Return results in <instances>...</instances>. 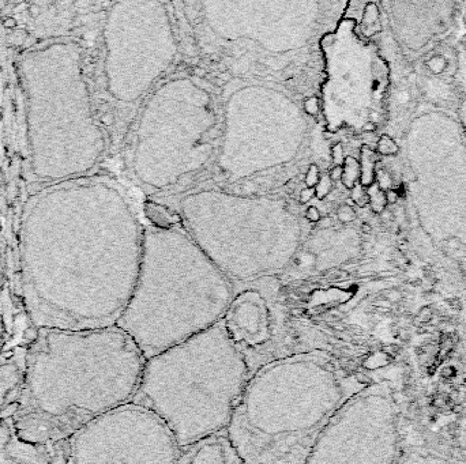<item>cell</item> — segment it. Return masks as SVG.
I'll list each match as a JSON object with an SVG mask.
<instances>
[{
    "label": "cell",
    "mask_w": 466,
    "mask_h": 464,
    "mask_svg": "<svg viewBox=\"0 0 466 464\" xmlns=\"http://www.w3.org/2000/svg\"><path fill=\"white\" fill-rule=\"evenodd\" d=\"M107 176L36 186L18 233L21 302L33 328L115 327L135 289L140 258L117 256L109 217L126 203Z\"/></svg>",
    "instance_id": "6da1fadb"
},
{
    "label": "cell",
    "mask_w": 466,
    "mask_h": 464,
    "mask_svg": "<svg viewBox=\"0 0 466 464\" xmlns=\"http://www.w3.org/2000/svg\"><path fill=\"white\" fill-rule=\"evenodd\" d=\"M146 358L119 327L40 328L28 346L16 434L34 445L71 438L104 414L131 403Z\"/></svg>",
    "instance_id": "7a4b0ae2"
},
{
    "label": "cell",
    "mask_w": 466,
    "mask_h": 464,
    "mask_svg": "<svg viewBox=\"0 0 466 464\" xmlns=\"http://www.w3.org/2000/svg\"><path fill=\"white\" fill-rule=\"evenodd\" d=\"M368 378L322 351L269 364L251 376L225 434L243 464H304Z\"/></svg>",
    "instance_id": "3957f363"
},
{
    "label": "cell",
    "mask_w": 466,
    "mask_h": 464,
    "mask_svg": "<svg viewBox=\"0 0 466 464\" xmlns=\"http://www.w3.org/2000/svg\"><path fill=\"white\" fill-rule=\"evenodd\" d=\"M84 66L79 43L64 37L18 57L28 173L36 186L89 175L103 154Z\"/></svg>",
    "instance_id": "277c9868"
},
{
    "label": "cell",
    "mask_w": 466,
    "mask_h": 464,
    "mask_svg": "<svg viewBox=\"0 0 466 464\" xmlns=\"http://www.w3.org/2000/svg\"><path fill=\"white\" fill-rule=\"evenodd\" d=\"M251 376L221 320L146 360L132 403L157 415L184 449L227 432Z\"/></svg>",
    "instance_id": "5b68a950"
},
{
    "label": "cell",
    "mask_w": 466,
    "mask_h": 464,
    "mask_svg": "<svg viewBox=\"0 0 466 464\" xmlns=\"http://www.w3.org/2000/svg\"><path fill=\"white\" fill-rule=\"evenodd\" d=\"M233 296V282L207 259L168 266L140 263L116 327L149 360L224 320Z\"/></svg>",
    "instance_id": "8992f818"
},
{
    "label": "cell",
    "mask_w": 466,
    "mask_h": 464,
    "mask_svg": "<svg viewBox=\"0 0 466 464\" xmlns=\"http://www.w3.org/2000/svg\"><path fill=\"white\" fill-rule=\"evenodd\" d=\"M409 188L418 219L443 249L449 240L466 246V139L449 111L422 112L407 131Z\"/></svg>",
    "instance_id": "52a82bcc"
},
{
    "label": "cell",
    "mask_w": 466,
    "mask_h": 464,
    "mask_svg": "<svg viewBox=\"0 0 466 464\" xmlns=\"http://www.w3.org/2000/svg\"><path fill=\"white\" fill-rule=\"evenodd\" d=\"M409 409L402 372L383 366L331 417L304 464H398Z\"/></svg>",
    "instance_id": "ba28073f"
},
{
    "label": "cell",
    "mask_w": 466,
    "mask_h": 464,
    "mask_svg": "<svg viewBox=\"0 0 466 464\" xmlns=\"http://www.w3.org/2000/svg\"><path fill=\"white\" fill-rule=\"evenodd\" d=\"M68 440L71 464H177L181 455L163 420L132 402L92 420Z\"/></svg>",
    "instance_id": "9c48e42d"
},
{
    "label": "cell",
    "mask_w": 466,
    "mask_h": 464,
    "mask_svg": "<svg viewBox=\"0 0 466 464\" xmlns=\"http://www.w3.org/2000/svg\"><path fill=\"white\" fill-rule=\"evenodd\" d=\"M222 322L251 374L275 361L311 353L278 282L256 281L235 289Z\"/></svg>",
    "instance_id": "30bf717a"
},
{
    "label": "cell",
    "mask_w": 466,
    "mask_h": 464,
    "mask_svg": "<svg viewBox=\"0 0 466 464\" xmlns=\"http://www.w3.org/2000/svg\"><path fill=\"white\" fill-rule=\"evenodd\" d=\"M386 11L393 38L409 63L438 44L454 28L461 3L424 2V3H380Z\"/></svg>",
    "instance_id": "8fae6325"
},
{
    "label": "cell",
    "mask_w": 466,
    "mask_h": 464,
    "mask_svg": "<svg viewBox=\"0 0 466 464\" xmlns=\"http://www.w3.org/2000/svg\"><path fill=\"white\" fill-rule=\"evenodd\" d=\"M28 346L0 353V464H49V445H34L18 437L15 415L25 376Z\"/></svg>",
    "instance_id": "7c38bea8"
},
{
    "label": "cell",
    "mask_w": 466,
    "mask_h": 464,
    "mask_svg": "<svg viewBox=\"0 0 466 464\" xmlns=\"http://www.w3.org/2000/svg\"><path fill=\"white\" fill-rule=\"evenodd\" d=\"M398 464H462V456L450 441L430 425L413 418V407L409 409L407 438Z\"/></svg>",
    "instance_id": "4fadbf2b"
},
{
    "label": "cell",
    "mask_w": 466,
    "mask_h": 464,
    "mask_svg": "<svg viewBox=\"0 0 466 464\" xmlns=\"http://www.w3.org/2000/svg\"><path fill=\"white\" fill-rule=\"evenodd\" d=\"M177 464H243L225 433L181 449Z\"/></svg>",
    "instance_id": "5bb4252c"
},
{
    "label": "cell",
    "mask_w": 466,
    "mask_h": 464,
    "mask_svg": "<svg viewBox=\"0 0 466 464\" xmlns=\"http://www.w3.org/2000/svg\"><path fill=\"white\" fill-rule=\"evenodd\" d=\"M378 162V153H375L368 146L361 147V159H360V184L368 188L375 183V172Z\"/></svg>",
    "instance_id": "9a60e30c"
},
{
    "label": "cell",
    "mask_w": 466,
    "mask_h": 464,
    "mask_svg": "<svg viewBox=\"0 0 466 464\" xmlns=\"http://www.w3.org/2000/svg\"><path fill=\"white\" fill-rule=\"evenodd\" d=\"M382 20H380V10L376 3H367L362 11L361 32L366 37H374L382 32Z\"/></svg>",
    "instance_id": "2e32d148"
},
{
    "label": "cell",
    "mask_w": 466,
    "mask_h": 464,
    "mask_svg": "<svg viewBox=\"0 0 466 464\" xmlns=\"http://www.w3.org/2000/svg\"><path fill=\"white\" fill-rule=\"evenodd\" d=\"M342 183L348 189H352L360 181V162L353 157H347L342 165Z\"/></svg>",
    "instance_id": "e0dca14e"
},
{
    "label": "cell",
    "mask_w": 466,
    "mask_h": 464,
    "mask_svg": "<svg viewBox=\"0 0 466 464\" xmlns=\"http://www.w3.org/2000/svg\"><path fill=\"white\" fill-rule=\"evenodd\" d=\"M367 189V196H368V204H370L371 210L376 213V214H382L383 211L386 210L387 200H386V192L383 189H380V186L376 183H374L372 185H370Z\"/></svg>",
    "instance_id": "ac0fdd59"
},
{
    "label": "cell",
    "mask_w": 466,
    "mask_h": 464,
    "mask_svg": "<svg viewBox=\"0 0 466 464\" xmlns=\"http://www.w3.org/2000/svg\"><path fill=\"white\" fill-rule=\"evenodd\" d=\"M399 150H401V147L390 134H382L380 135V138L378 139V144H376L378 154L384 155V157H393V155L398 154Z\"/></svg>",
    "instance_id": "d6986e66"
},
{
    "label": "cell",
    "mask_w": 466,
    "mask_h": 464,
    "mask_svg": "<svg viewBox=\"0 0 466 464\" xmlns=\"http://www.w3.org/2000/svg\"><path fill=\"white\" fill-rule=\"evenodd\" d=\"M375 183L380 186V189H383L386 192V191L389 189H393L394 179H393V176L389 173V171L383 169V167H380V169L376 167V172H375Z\"/></svg>",
    "instance_id": "ffe728a7"
},
{
    "label": "cell",
    "mask_w": 466,
    "mask_h": 464,
    "mask_svg": "<svg viewBox=\"0 0 466 464\" xmlns=\"http://www.w3.org/2000/svg\"><path fill=\"white\" fill-rule=\"evenodd\" d=\"M331 189H333V184H331L330 176L325 175L315 186V196L318 199L326 198L327 195H330Z\"/></svg>",
    "instance_id": "44dd1931"
},
{
    "label": "cell",
    "mask_w": 466,
    "mask_h": 464,
    "mask_svg": "<svg viewBox=\"0 0 466 464\" xmlns=\"http://www.w3.org/2000/svg\"><path fill=\"white\" fill-rule=\"evenodd\" d=\"M351 191V198L353 200V203H356L360 207L366 206L367 203H368V196H367V189L360 184V181Z\"/></svg>",
    "instance_id": "7402d4cb"
},
{
    "label": "cell",
    "mask_w": 466,
    "mask_h": 464,
    "mask_svg": "<svg viewBox=\"0 0 466 464\" xmlns=\"http://www.w3.org/2000/svg\"><path fill=\"white\" fill-rule=\"evenodd\" d=\"M357 217L356 214V211L352 208V206L349 204H345V206H341L337 211V218L341 221L342 223H351L353 222Z\"/></svg>",
    "instance_id": "603a6c76"
},
{
    "label": "cell",
    "mask_w": 466,
    "mask_h": 464,
    "mask_svg": "<svg viewBox=\"0 0 466 464\" xmlns=\"http://www.w3.org/2000/svg\"><path fill=\"white\" fill-rule=\"evenodd\" d=\"M455 119L458 121L459 128L463 134V138L466 139V95L462 98V101L459 102L457 111H455Z\"/></svg>",
    "instance_id": "cb8c5ba5"
},
{
    "label": "cell",
    "mask_w": 466,
    "mask_h": 464,
    "mask_svg": "<svg viewBox=\"0 0 466 464\" xmlns=\"http://www.w3.org/2000/svg\"><path fill=\"white\" fill-rule=\"evenodd\" d=\"M319 169H318V166H316V165H311L310 167H308V171H307V173H306V180H304V181H306V185H307V188H315V186H316V184L319 183Z\"/></svg>",
    "instance_id": "d4e9b609"
},
{
    "label": "cell",
    "mask_w": 466,
    "mask_h": 464,
    "mask_svg": "<svg viewBox=\"0 0 466 464\" xmlns=\"http://www.w3.org/2000/svg\"><path fill=\"white\" fill-rule=\"evenodd\" d=\"M331 158H333V162L335 163V166H342L343 162H345V155H343V147L342 143H337L334 147H333V150H331Z\"/></svg>",
    "instance_id": "484cf974"
},
{
    "label": "cell",
    "mask_w": 466,
    "mask_h": 464,
    "mask_svg": "<svg viewBox=\"0 0 466 464\" xmlns=\"http://www.w3.org/2000/svg\"><path fill=\"white\" fill-rule=\"evenodd\" d=\"M304 109H306V112H307L308 115L311 116L316 115L319 111L318 98H316V97H311V98H308L307 101L304 102Z\"/></svg>",
    "instance_id": "4316f807"
},
{
    "label": "cell",
    "mask_w": 466,
    "mask_h": 464,
    "mask_svg": "<svg viewBox=\"0 0 466 464\" xmlns=\"http://www.w3.org/2000/svg\"><path fill=\"white\" fill-rule=\"evenodd\" d=\"M306 218H307L310 222L316 223L319 219L322 218V215H320V211H319L316 207L312 206V207H308L307 211H306Z\"/></svg>",
    "instance_id": "83f0119b"
},
{
    "label": "cell",
    "mask_w": 466,
    "mask_h": 464,
    "mask_svg": "<svg viewBox=\"0 0 466 464\" xmlns=\"http://www.w3.org/2000/svg\"><path fill=\"white\" fill-rule=\"evenodd\" d=\"M314 196H315V188H304V189L300 192L299 199H300V202L303 203V204H306V203L310 202L311 199L314 198Z\"/></svg>",
    "instance_id": "f1b7e54d"
},
{
    "label": "cell",
    "mask_w": 466,
    "mask_h": 464,
    "mask_svg": "<svg viewBox=\"0 0 466 464\" xmlns=\"http://www.w3.org/2000/svg\"><path fill=\"white\" fill-rule=\"evenodd\" d=\"M331 226H333V219H331L330 217H322V218L316 222V227L320 229V230H327V229H330Z\"/></svg>",
    "instance_id": "f546056e"
},
{
    "label": "cell",
    "mask_w": 466,
    "mask_h": 464,
    "mask_svg": "<svg viewBox=\"0 0 466 464\" xmlns=\"http://www.w3.org/2000/svg\"><path fill=\"white\" fill-rule=\"evenodd\" d=\"M342 173H343L342 166H334L330 171L329 176H330L331 181H339V180H342Z\"/></svg>",
    "instance_id": "4dcf8cb0"
},
{
    "label": "cell",
    "mask_w": 466,
    "mask_h": 464,
    "mask_svg": "<svg viewBox=\"0 0 466 464\" xmlns=\"http://www.w3.org/2000/svg\"><path fill=\"white\" fill-rule=\"evenodd\" d=\"M386 200L387 204H395L397 200H398V194L394 189L386 191Z\"/></svg>",
    "instance_id": "1f68e13d"
},
{
    "label": "cell",
    "mask_w": 466,
    "mask_h": 464,
    "mask_svg": "<svg viewBox=\"0 0 466 464\" xmlns=\"http://www.w3.org/2000/svg\"><path fill=\"white\" fill-rule=\"evenodd\" d=\"M192 74H194L195 76H200V78H204V76H206L207 72L205 68L199 67V66H195V67L192 68Z\"/></svg>",
    "instance_id": "d6a6232c"
},
{
    "label": "cell",
    "mask_w": 466,
    "mask_h": 464,
    "mask_svg": "<svg viewBox=\"0 0 466 464\" xmlns=\"http://www.w3.org/2000/svg\"><path fill=\"white\" fill-rule=\"evenodd\" d=\"M461 456H462V464H466V441L461 442V448H459Z\"/></svg>",
    "instance_id": "836d02e7"
},
{
    "label": "cell",
    "mask_w": 466,
    "mask_h": 464,
    "mask_svg": "<svg viewBox=\"0 0 466 464\" xmlns=\"http://www.w3.org/2000/svg\"><path fill=\"white\" fill-rule=\"evenodd\" d=\"M463 345L466 346V320H465V329H463Z\"/></svg>",
    "instance_id": "e575fe53"
},
{
    "label": "cell",
    "mask_w": 466,
    "mask_h": 464,
    "mask_svg": "<svg viewBox=\"0 0 466 464\" xmlns=\"http://www.w3.org/2000/svg\"><path fill=\"white\" fill-rule=\"evenodd\" d=\"M461 41H462V44L466 47V34H465V37H463V38H462V40H461Z\"/></svg>",
    "instance_id": "d590c367"
}]
</instances>
